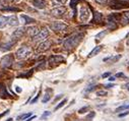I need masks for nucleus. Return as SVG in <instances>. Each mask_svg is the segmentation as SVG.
Wrapping results in <instances>:
<instances>
[{
	"mask_svg": "<svg viewBox=\"0 0 129 121\" xmlns=\"http://www.w3.org/2000/svg\"><path fill=\"white\" fill-rule=\"evenodd\" d=\"M26 31H27V34H28L30 37H33V38H35L36 36H38L39 33H40L39 28H38L37 26H35V25H30V26H28V27L26 28Z\"/></svg>",
	"mask_w": 129,
	"mask_h": 121,
	"instance_id": "10",
	"label": "nucleus"
},
{
	"mask_svg": "<svg viewBox=\"0 0 129 121\" xmlns=\"http://www.w3.org/2000/svg\"><path fill=\"white\" fill-rule=\"evenodd\" d=\"M49 36V31H48V28L47 27H43L42 28V31H40L39 35L36 36L34 38V41L35 42H40V41H45V39Z\"/></svg>",
	"mask_w": 129,
	"mask_h": 121,
	"instance_id": "5",
	"label": "nucleus"
},
{
	"mask_svg": "<svg viewBox=\"0 0 129 121\" xmlns=\"http://www.w3.org/2000/svg\"><path fill=\"white\" fill-rule=\"evenodd\" d=\"M13 63V58L11 55H5L1 59V65L2 67H9Z\"/></svg>",
	"mask_w": 129,
	"mask_h": 121,
	"instance_id": "7",
	"label": "nucleus"
},
{
	"mask_svg": "<svg viewBox=\"0 0 129 121\" xmlns=\"http://www.w3.org/2000/svg\"><path fill=\"white\" fill-rule=\"evenodd\" d=\"M50 93H52V89H50V88H47L46 89V93H45V95H44V98H43V103H47L50 99H51V94Z\"/></svg>",
	"mask_w": 129,
	"mask_h": 121,
	"instance_id": "18",
	"label": "nucleus"
},
{
	"mask_svg": "<svg viewBox=\"0 0 129 121\" xmlns=\"http://www.w3.org/2000/svg\"><path fill=\"white\" fill-rule=\"evenodd\" d=\"M108 87H111V86H114V84H107Z\"/></svg>",
	"mask_w": 129,
	"mask_h": 121,
	"instance_id": "42",
	"label": "nucleus"
},
{
	"mask_svg": "<svg viewBox=\"0 0 129 121\" xmlns=\"http://www.w3.org/2000/svg\"><path fill=\"white\" fill-rule=\"evenodd\" d=\"M96 96L105 97V96H107V92L106 90H99V92H96Z\"/></svg>",
	"mask_w": 129,
	"mask_h": 121,
	"instance_id": "27",
	"label": "nucleus"
},
{
	"mask_svg": "<svg viewBox=\"0 0 129 121\" xmlns=\"http://www.w3.org/2000/svg\"><path fill=\"white\" fill-rule=\"evenodd\" d=\"M12 120H13L12 118H9V119H7V121H12Z\"/></svg>",
	"mask_w": 129,
	"mask_h": 121,
	"instance_id": "43",
	"label": "nucleus"
},
{
	"mask_svg": "<svg viewBox=\"0 0 129 121\" xmlns=\"http://www.w3.org/2000/svg\"><path fill=\"white\" fill-rule=\"evenodd\" d=\"M127 6V3L126 2H118V1H113L111 3V7L113 8H123V7H126Z\"/></svg>",
	"mask_w": 129,
	"mask_h": 121,
	"instance_id": "16",
	"label": "nucleus"
},
{
	"mask_svg": "<svg viewBox=\"0 0 129 121\" xmlns=\"http://www.w3.org/2000/svg\"><path fill=\"white\" fill-rule=\"evenodd\" d=\"M108 34V32L107 31H103V32H100L98 35H95V40H101V39H103L106 35Z\"/></svg>",
	"mask_w": 129,
	"mask_h": 121,
	"instance_id": "21",
	"label": "nucleus"
},
{
	"mask_svg": "<svg viewBox=\"0 0 129 121\" xmlns=\"http://www.w3.org/2000/svg\"><path fill=\"white\" fill-rule=\"evenodd\" d=\"M127 64H128V65H129V61H127Z\"/></svg>",
	"mask_w": 129,
	"mask_h": 121,
	"instance_id": "45",
	"label": "nucleus"
},
{
	"mask_svg": "<svg viewBox=\"0 0 129 121\" xmlns=\"http://www.w3.org/2000/svg\"><path fill=\"white\" fill-rule=\"evenodd\" d=\"M82 38H83V34L82 33L73 34V35H71L70 37H68L65 41H64L63 47L65 48V49H67V50H70V49L76 47L80 43V41L82 40Z\"/></svg>",
	"mask_w": 129,
	"mask_h": 121,
	"instance_id": "1",
	"label": "nucleus"
},
{
	"mask_svg": "<svg viewBox=\"0 0 129 121\" xmlns=\"http://www.w3.org/2000/svg\"><path fill=\"white\" fill-rule=\"evenodd\" d=\"M64 60V58L62 56H59V55H53L50 59H49V62L50 64H54V63H59V62H62Z\"/></svg>",
	"mask_w": 129,
	"mask_h": 121,
	"instance_id": "14",
	"label": "nucleus"
},
{
	"mask_svg": "<svg viewBox=\"0 0 129 121\" xmlns=\"http://www.w3.org/2000/svg\"><path fill=\"white\" fill-rule=\"evenodd\" d=\"M35 118H36V115H35V116H30V117H29V118H27L25 121H31V120L35 119Z\"/></svg>",
	"mask_w": 129,
	"mask_h": 121,
	"instance_id": "38",
	"label": "nucleus"
},
{
	"mask_svg": "<svg viewBox=\"0 0 129 121\" xmlns=\"http://www.w3.org/2000/svg\"><path fill=\"white\" fill-rule=\"evenodd\" d=\"M50 114H51V112H50V111H45V113L42 115V119H45V118H46V117H48Z\"/></svg>",
	"mask_w": 129,
	"mask_h": 121,
	"instance_id": "30",
	"label": "nucleus"
},
{
	"mask_svg": "<svg viewBox=\"0 0 129 121\" xmlns=\"http://www.w3.org/2000/svg\"><path fill=\"white\" fill-rule=\"evenodd\" d=\"M31 3H33V5L38 9H44L46 7V2L43 1V0H33Z\"/></svg>",
	"mask_w": 129,
	"mask_h": 121,
	"instance_id": "13",
	"label": "nucleus"
},
{
	"mask_svg": "<svg viewBox=\"0 0 129 121\" xmlns=\"http://www.w3.org/2000/svg\"><path fill=\"white\" fill-rule=\"evenodd\" d=\"M94 22H100L102 20V14L100 12H95L94 13Z\"/></svg>",
	"mask_w": 129,
	"mask_h": 121,
	"instance_id": "22",
	"label": "nucleus"
},
{
	"mask_svg": "<svg viewBox=\"0 0 129 121\" xmlns=\"http://www.w3.org/2000/svg\"><path fill=\"white\" fill-rule=\"evenodd\" d=\"M7 1H10V2H13V3H16V2H19L20 0H7Z\"/></svg>",
	"mask_w": 129,
	"mask_h": 121,
	"instance_id": "39",
	"label": "nucleus"
},
{
	"mask_svg": "<svg viewBox=\"0 0 129 121\" xmlns=\"http://www.w3.org/2000/svg\"><path fill=\"white\" fill-rule=\"evenodd\" d=\"M66 1H67V0H52V4L58 7V6H61V5H63V4L65 3Z\"/></svg>",
	"mask_w": 129,
	"mask_h": 121,
	"instance_id": "20",
	"label": "nucleus"
},
{
	"mask_svg": "<svg viewBox=\"0 0 129 121\" xmlns=\"http://www.w3.org/2000/svg\"><path fill=\"white\" fill-rule=\"evenodd\" d=\"M7 6V4L5 3V1H3V0H0V9H5Z\"/></svg>",
	"mask_w": 129,
	"mask_h": 121,
	"instance_id": "29",
	"label": "nucleus"
},
{
	"mask_svg": "<svg viewBox=\"0 0 129 121\" xmlns=\"http://www.w3.org/2000/svg\"><path fill=\"white\" fill-rule=\"evenodd\" d=\"M28 55H30V49L28 47H25V46L20 47L15 52V56L17 59H25Z\"/></svg>",
	"mask_w": 129,
	"mask_h": 121,
	"instance_id": "3",
	"label": "nucleus"
},
{
	"mask_svg": "<svg viewBox=\"0 0 129 121\" xmlns=\"http://www.w3.org/2000/svg\"><path fill=\"white\" fill-rule=\"evenodd\" d=\"M24 32H25V27H24V26H20V27L16 28L15 31H13V33H12L11 36H10V41H11L12 43H14L15 41L19 40V39L23 36Z\"/></svg>",
	"mask_w": 129,
	"mask_h": 121,
	"instance_id": "4",
	"label": "nucleus"
},
{
	"mask_svg": "<svg viewBox=\"0 0 129 121\" xmlns=\"http://www.w3.org/2000/svg\"><path fill=\"white\" fill-rule=\"evenodd\" d=\"M128 114H129V111H126V112H124V113L119 114V117H124V116H126V115H128Z\"/></svg>",
	"mask_w": 129,
	"mask_h": 121,
	"instance_id": "35",
	"label": "nucleus"
},
{
	"mask_svg": "<svg viewBox=\"0 0 129 121\" xmlns=\"http://www.w3.org/2000/svg\"><path fill=\"white\" fill-rule=\"evenodd\" d=\"M90 18V11L86 5H80L79 7V20L81 22H87Z\"/></svg>",
	"mask_w": 129,
	"mask_h": 121,
	"instance_id": "2",
	"label": "nucleus"
},
{
	"mask_svg": "<svg viewBox=\"0 0 129 121\" xmlns=\"http://www.w3.org/2000/svg\"><path fill=\"white\" fill-rule=\"evenodd\" d=\"M7 17L6 16H2L0 15V28H3L6 24H7Z\"/></svg>",
	"mask_w": 129,
	"mask_h": 121,
	"instance_id": "19",
	"label": "nucleus"
},
{
	"mask_svg": "<svg viewBox=\"0 0 129 121\" xmlns=\"http://www.w3.org/2000/svg\"><path fill=\"white\" fill-rule=\"evenodd\" d=\"M39 97H40V93H39V94H38V96H37V97H36V98H35V99H34V100H33V101H31V102H30V103H31V104H35V103H36V102H37V101H38V99H39Z\"/></svg>",
	"mask_w": 129,
	"mask_h": 121,
	"instance_id": "34",
	"label": "nucleus"
},
{
	"mask_svg": "<svg viewBox=\"0 0 129 121\" xmlns=\"http://www.w3.org/2000/svg\"><path fill=\"white\" fill-rule=\"evenodd\" d=\"M116 77H125V75H124V73L119 72V73H117V74H116Z\"/></svg>",
	"mask_w": 129,
	"mask_h": 121,
	"instance_id": "36",
	"label": "nucleus"
},
{
	"mask_svg": "<svg viewBox=\"0 0 129 121\" xmlns=\"http://www.w3.org/2000/svg\"><path fill=\"white\" fill-rule=\"evenodd\" d=\"M102 49H103V46L102 45H99V46H95L91 51H90V53L88 54V57L90 58V57H93V56H95V55H98L101 51H102Z\"/></svg>",
	"mask_w": 129,
	"mask_h": 121,
	"instance_id": "15",
	"label": "nucleus"
},
{
	"mask_svg": "<svg viewBox=\"0 0 129 121\" xmlns=\"http://www.w3.org/2000/svg\"><path fill=\"white\" fill-rule=\"evenodd\" d=\"M67 27V25L64 23V22H61V21H53L51 23V28L55 32H60V31H63Z\"/></svg>",
	"mask_w": 129,
	"mask_h": 121,
	"instance_id": "6",
	"label": "nucleus"
},
{
	"mask_svg": "<svg viewBox=\"0 0 129 121\" xmlns=\"http://www.w3.org/2000/svg\"><path fill=\"white\" fill-rule=\"evenodd\" d=\"M15 90H16L17 93H21V90H22V89L20 88V86H16V87H15Z\"/></svg>",
	"mask_w": 129,
	"mask_h": 121,
	"instance_id": "37",
	"label": "nucleus"
},
{
	"mask_svg": "<svg viewBox=\"0 0 129 121\" xmlns=\"http://www.w3.org/2000/svg\"><path fill=\"white\" fill-rule=\"evenodd\" d=\"M94 115H95V113L94 112H90L88 115H87V117H86V119L87 120H89V119H91V118H93L94 117Z\"/></svg>",
	"mask_w": 129,
	"mask_h": 121,
	"instance_id": "31",
	"label": "nucleus"
},
{
	"mask_svg": "<svg viewBox=\"0 0 129 121\" xmlns=\"http://www.w3.org/2000/svg\"><path fill=\"white\" fill-rule=\"evenodd\" d=\"M50 47H51V41H49V40L43 41V42L38 46V51H39V52H45V51H47Z\"/></svg>",
	"mask_w": 129,
	"mask_h": 121,
	"instance_id": "9",
	"label": "nucleus"
},
{
	"mask_svg": "<svg viewBox=\"0 0 129 121\" xmlns=\"http://www.w3.org/2000/svg\"><path fill=\"white\" fill-rule=\"evenodd\" d=\"M88 110H89V107H88V106H85V107H83V108L79 109V110H78V113H79V114H83V113L87 112Z\"/></svg>",
	"mask_w": 129,
	"mask_h": 121,
	"instance_id": "25",
	"label": "nucleus"
},
{
	"mask_svg": "<svg viewBox=\"0 0 129 121\" xmlns=\"http://www.w3.org/2000/svg\"><path fill=\"white\" fill-rule=\"evenodd\" d=\"M109 80H110V81H114V80H115V77H114V76H110Z\"/></svg>",
	"mask_w": 129,
	"mask_h": 121,
	"instance_id": "40",
	"label": "nucleus"
},
{
	"mask_svg": "<svg viewBox=\"0 0 129 121\" xmlns=\"http://www.w3.org/2000/svg\"><path fill=\"white\" fill-rule=\"evenodd\" d=\"M31 115V113H25V114H21V115H19V116H17V120L19 121V120H23V119H26L27 117H29Z\"/></svg>",
	"mask_w": 129,
	"mask_h": 121,
	"instance_id": "24",
	"label": "nucleus"
},
{
	"mask_svg": "<svg viewBox=\"0 0 129 121\" xmlns=\"http://www.w3.org/2000/svg\"><path fill=\"white\" fill-rule=\"evenodd\" d=\"M121 22H122L123 24H128V23H129V10H128V11H125V12L122 14Z\"/></svg>",
	"mask_w": 129,
	"mask_h": 121,
	"instance_id": "17",
	"label": "nucleus"
},
{
	"mask_svg": "<svg viewBox=\"0 0 129 121\" xmlns=\"http://www.w3.org/2000/svg\"><path fill=\"white\" fill-rule=\"evenodd\" d=\"M125 87H126V88H127V89H128V92H129V82H128V83H126V84H125Z\"/></svg>",
	"mask_w": 129,
	"mask_h": 121,
	"instance_id": "41",
	"label": "nucleus"
},
{
	"mask_svg": "<svg viewBox=\"0 0 129 121\" xmlns=\"http://www.w3.org/2000/svg\"><path fill=\"white\" fill-rule=\"evenodd\" d=\"M125 109H129V105H123V106H120L116 109V112H120L122 110H125Z\"/></svg>",
	"mask_w": 129,
	"mask_h": 121,
	"instance_id": "26",
	"label": "nucleus"
},
{
	"mask_svg": "<svg viewBox=\"0 0 129 121\" xmlns=\"http://www.w3.org/2000/svg\"><path fill=\"white\" fill-rule=\"evenodd\" d=\"M66 102H67V99H63V100H62V101H61V102H60V103L55 107V110H59L60 108H62L64 105L66 104Z\"/></svg>",
	"mask_w": 129,
	"mask_h": 121,
	"instance_id": "23",
	"label": "nucleus"
},
{
	"mask_svg": "<svg viewBox=\"0 0 129 121\" xmlns=\"http://www.w3.org/2000/svg\"><path fill=\"white\" fill-rule=\"evenodd\" d=\"M121 1H124V2H127V1H129V0H121Z\"/></svg>",
	"mask_w": 129,
	"mask_h": 121,
	"instance_id": "44",
	"label": "nucleus"
},
{
	"mask_svg": "<svg viewBox=\"0 0 129 121\" xmlns=\"http://www.w3.org/2000/svg\"><path fill=\"white\" fill-rule=\"evenodd\" d=\"M65 12H66V7H63V6H58L51 10V13L55 16H62Z\"/></svg>",
	"mask_w": 129,
	"mask_h": 121,
	"instance_id": "8",
	"label": "nucleus"
},
{
	"mask_svg": "<svg viewBox=\"0 0 129 121\" xmlns=\"http://www.w3.org/2000/svg\"><path fill=\"white\" fill-rule=\"evenodd\" d=\"M110 75H111V72H105V73L102 74V77H103V78H106V77H108V76H110Z\"/></svg>",
	"mask_w": 129,
	"mask_h": 121,
	"instance_id": "33",
	"label": "nucleus"
},
{
	"mask_svg": "<svg viewBox=\"0 0 129 121\" xmlns=\"http://www.w3.org/2000/svg\"><path fill=\"white\" fill-rule=\"evenodd\" d=\"M19 22H21V23H31V22H35V20L33 19V18H30L29 16H27V15H25V14H20L19 15Z\"/></svg>",
	"mask_w": 129,
	"mask_h": 121,
	"instance_id": "12",
	"label": "nucleus"
},
{
	"mask_svg": "<svg viewBox=\"0 0 129 121\" xmlns=\"http://www.w3.org/2000/svg\"><path fill=\"white\" fill-rule=\"evenodd\" d=\"M94 1H95L96 3H99V4H104V3L107 2V0H94Z\"/></svg>",
	"mask_w": 129,
	"mask_h": 121,
	"instance_id": "32",
	"label": "nucleus"
},
{
	"mask_svg": "<svg viewBox=\"0 0 129 121\" xmlns=\"http://www.w3.org/2000/svg\"><path fill=\"white\" fill-rule=\"evenodd\" d=\"M121 58V55H117V56H114V57H111V62H117L118 60Z\"/></svg>",
	"mask_w": 129,
	"mask_h": 121,
	"instance_id": "28",
	"label": "nucleus"
},
{
	"mask_svg": "<svg viewBox=\"0 0 129 121\" xmlns=\"http://www.w3.org/2000/svg\"><path fill=\"white\" fill-rule=\"evenodd\" d=\"M7 24H9L10 26H14V25H17L19 23V18L16 16V15H10L7 17Z\"/></svg>",
	"mask_w": 129,
	"mask_h": 121,
	"instance_id": "11",
	"label": "nucleus"
}]
</instances>
